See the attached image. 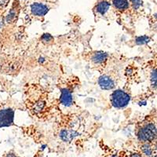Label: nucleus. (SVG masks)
<instances>
[{
  "mask_svg": "<svg viewBox=\"0 0 157 157\" xmlns=\"http://www.w3.org/2000/svg\"><path fill=\"white\" fill-rule=\"evenodd\" d=\"M130 95L122 90H115L111 95V103L117 109H122L127 106L130 102Z\"/></svg>",
  "mask_w": 157,
  "mask_h": 157,
  "instance_id": "f257e3e1",
  "label": "nucleus"
},
{
  "mask_svg": "<svg viewBox=\"0 0 157 157\" xmlns=\"http://www.w3.org/2000/svg\"><path fill=\"white\" fill-rule=\"evenodd\" d=\"M139 141L148 142L152 141L157 137V128L152 123H148L141 127L137 133Z\"/></svg>",
  "mask_w": 157,
  "mask_h": 157,
  "instance_id": "f03ea898",
  "label": "nucleus"
},
{
  "mask_svg": "<svg viewBox=\"0 0 157 157\" xmlns=\"http://www.w3.org/2000/svg\"><path fill=\"white\" fill-rule=\"evenodd\" d=\"M14 112L10 109L0 111V127H10L13 123Z\"/></svg>",
  "mask_w": 157,
  "mask_h": 157,
  "instance_id": "7ed1b4c3",
  "label": "nucleus"
},
{
  "mask_svg": "<svg viewBox=\"0 0 157 157\" xmlns=\"http://www.w3.org/2000/svg\"><path fill=\"white\" fill-rule=\"evenodd\" d=\"M31 11H32V14L37 17H43L47 14L49 11V8L47 7V6L44 5V4L36 2L31 6Z\"/></svg>",
  "mask_w": 157,
  "mask_h": 157,
  "instance_id": "20e7f679",
  "label": "nucleus"
},
{
  "mask_svg": "<svg viewBox=\"0 0 157 157\" xmlns=\"http://www.w3.org/2000/svg\"><path fill=\"white\" fill-rule=\"evenodd\" d=\"M99 86L101 87V89L106 90H113L115 86V82L113 78H110L109 75H102L99 78L98 80Z\"/></svg>",
  "mask_w": 157,
  "mask_h": 157,
  "instance_id": "39448f33",
  "label": "nucleus"
},
{
  "mask_svg": "<svg viewBox=\"0 0 157 157\" xmlns=\"http://www.w3.org/2000/svg\"><path fill=\"white\" fill-rule=\"evenodd\" d=\"M60 99H61V103L64 106H70L73 101L72 94L71 91L68 89H64L61 90Z\"/></svg>",
  "mask_w": 157,
  "mask_h": 157,
  "instance_id": "423d86ee",
  "label": "nucleus"
},
{
  "mask_svg": "<svg viewBox=\"0 0 157 157\" xmlns=\"http://www.w3.org/2000/svg\"><path fill=\"white\" fill-rule=\"evenodd\" d=\"M77 135L76 133L73 130H62L60 134V137H61V140L64 141H72L74 139V137Z\"/></svg>",
  "mask_w": 157,
  "mask_h": 157,
  "instance_id": "0eeeda50",
  "label": "nucleus"
},
{
  "mask_svg": "<svg viewBox=\"0 0 157 157\" xmlns=\"http://www.w3.org/2000/svg\"><path fill=\"white\" fill-rule=\"evenodd\" d=\"M109 7H110V3L108 1L103 0L99 3H98V5L96 6V10L99 14L104 15L109 10Z\"/></svg>",
  "mask_w": 157,
  "mask_h": 157,
  "instance_id": "6e6552de",
  "label": "nucleus"
},
{
  "mask_svg": "<svg viewBox=\"0 0 157 157\" xmlns=\"http://www.w3.org/2000/svg\"><path fill=\"white\" fill-rule=\"evenodd\" d=\"M115 7L119 10H125L129 8L128 0H113Z\"/></svg>",
  "mask_w": 157,
  "mask_h": 157,
  "instance_id": "1a4fd4ad",
  "label": "nucleus"
},
{
  "mask_svg": "<svg viewBox=\"0 0 157 157\" xmlns=\"http://www.w3.org/2000/svg\"><path fill=\"white\" fill-rule=\"evenodd\" d=\"M107 54L103 53V52H98L97 54H95L93 57V61L97 64H100V63H103L104 61H105L107 60Z\"/></svg>",
  "mask_w": 157,
  "mask_h": 157,
  "instance_id": "9d476101",
  "label": "nucleus"
},
{
  "mask_svg": "<svg viewBox=\"0 0 157 157\" xmlns=\"http://www.w3.org/2000/svg\"><path fill=\"white\" fill-rule=\"evenodd\" d=\"M151 84L154 87H157V68L154 69L151 73Z\"/></svg>",
  "mask_w": 157,
  "mask_h": 157,
  "instance_id": "9b49d317",
  "label": "nucleus"
},
{
  "mask_svg": "<svg viewBox=\"0 0 157 157\" xmlns=\"http://www.w3.org/2000/svg\"><path fill=\"white\" fill-rule=\"evenodd\" d=\"M141 150H142L143 153L145 154V155H148V156H150L152 153V148H151L150 145H148V144H145L144 145H142V147H141Z\"/></svg>",
  "mask_w": 157,
  "mask_h": 157,
  "instance_id": "f8f14e48",
  "label": "nucleus"
},
{
  "mask_svg": "<svg viewBox=\"0 0 157 157\" xmlns=\"http://www.w3.org/2000/svg\"><path fill=\"white\" fill-rule=\"evenodd\" d=\"M130 1L132 2L134 9H138L142 5V0H130Z\"/></svg>",
  "mask_w": 157,
  "mask_h": 157,
  "instance_id": "ddd939ff",
  "label": "nucleus"
},
{
  "mask_svg": "<svg viewBox=\"0 0 157 157\" xmlns=\"http://www.w3.org/2000/svg\"><path fill=\"white\" fill-rule=\"evenodd\" d=\"M52 39H53V37L50 34H44L42 36V40H43V42H45V43L51 41Z\"/></svg>",
  "mask_w": 157,
  "mask_h": 157,
  "instance_id": "4468645a",
  "label": "nucleus"
},
{
  "mask_svg": "<svg viewBox=\"0 0 157 157\" xmlns=\"http://www.w3.org/2000/svg\"><path fill=\"white\" fill-rule=\"evenodd\" d=\"M15 17V13L13 10H11L10 12L9 13V14L7 15V17H6V20L7 21H11L13 18Z\"/></svg>",
  "mask_w": 157,
  "mask_h": 157,
  "instance_id": "2eb2a0df",
  "label": "nucleus"
},
{
  "mask_svg": "<svg viewBox=\"0 0 157 157\" xmlns=\"http://www.w3.org/2000/svg\"><path fill=\"white\" fill-rule=\"evenodd\" d=\"M137 42L139 43H141V44H143V43H147V42H148V38L146 37V36H143V37H140L139 39L137 40Z\"/></svg>",
  "mask_w": 157,
  "mask_h": 157,
  "instance_id": "dca6fc26",
  "label": "nucleus"
},
{
  "mask_svg": "<svg viewBox=\"0 0 157 157\" xmlns=\"http://www.w3.org/2000/svg\"><path fill=\"white\" fill-rule=\"evenodd\" d=\"M8 0H0V6H5L7 4Z\"/></svg>",
  "mask_w": 157,
  "mask_h": 157,
  "instance_id": "f3484780",
  "label": "nucleus"
},
{
  "mask_svg": "<svg viewBox=\"0 0 157 157\" xmlns=\"http://www.w3.org/2000/svg\"><path fill=\"white\" fill-rule=\"evenodd\" d=\"M130 157H141V155H140L138 153H132L130 155Z\"/></svg>",
  "mask_w": 157,
  "mask_h": 157,
  "instance_id": "a211bd4d",
  "label": "nucleus"
},
{
  "mask_svg": "<svg viewBox=\"0 0 157 157\" xmlns=\"http://www.w3.org/2000/svg\"><path fill=\"white\" fill-rule=\"evenodd\" d=\"M6 157H19V156L16 155L15 154H8L7 156H6Z\"/></svg>",
  "mask_w": 157,
  "mask_h": 157,
  "instance_id": "6ab92c4d",
  "label": "nucleus"
},
{
  "mask_svg": "<svg viewBox=\"0 0 157 157\" xmlns=\"http://www.w3.org/2000/svg\"><path fill=\"white\" fill-rule=\"evenodd\" d=\"M1 25H2V24H1V21H0V28H1Z\"/></svg>",
  "mask_w": 157,
  "mask_h": 157,
  "instance_id": "aec40b11",
  "label": "nucleus"
},
{
  "mask_svg": "<svg viewBox=\"0 0 157 157\" xmlns=\"http://www.w3.org/2000/svg\"><path fill=\"white\" fill-rule=\"evenodd\" d=\"M155 157H157V156H155Z\"/></svg>",
  "mask_w": 157,
  "mask_h": 157,
  "instance_id": "412c9836",
  "label": "nucleus"
}]
</instances>
